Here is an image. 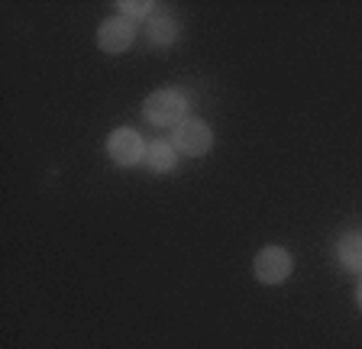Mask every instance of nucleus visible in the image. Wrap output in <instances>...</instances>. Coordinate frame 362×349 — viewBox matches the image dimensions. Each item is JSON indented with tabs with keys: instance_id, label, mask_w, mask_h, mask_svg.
I'll return each instance as SVG.
<instances>
[{
	"instance_id": "1",
	"label": "nucleus",
	"mask_w": 362,
	"mask_h": 349,
	"mask_svg": "<svg viewBox=\"0 0 362 349\" xmlns=\"http://www.w3.org/2000/svg\"><path fill=\"white\" fill-rule=\"evenodd\" d=\"M188 110H191V100L178 88H158V91H152L143 100V117L152 126H162V129H175L178 123H185Z\"/></svg>"
},
{
	"instance_id": "2",
	"label": "nucleus",
	"mask_w": 362,
	"mask_h": 349,
	"mask_svg": "<svg viewBox=\"0 0 362 349\" xmlns=\"http://www.w3.org/2000/svg\"><path fill=\"white\" fill-rule=\"evenodd\" d=\"M168 143H172L175 152L185 155V159H201V155H207V152L214 149V129L204 120H197V117H188V120L178 123V126L168 133Z\"/></svg>"
},
{
	"instance_id": "3",
	"label": "nucleus",
	"mask_w": 362,
	"mask_h": 349,
	"mask_svg": "<svg viewBox=\"0 0 362 349\" xmlns=\"http://www.w3.org/2000/svg\"><path fill=\"white\" fill-rule=\"evenodd\" d=\"M294 272V259L285 246H262L252 259V275L259 285H281Z\"/></svg>"
},
{
	"instance_id": "4",
	"label": "nucleus",
	"mask_w": 362,
	"mask_h": 349,
	"mask_svg": "<svg viewBox=\"0 0 362 349\" xmlns=\"http://www.w3.org/2000/svg\"><path fill=\"white\" fill-rule=\"evenodd\" d=\"M146 139L136 133L133 126H117L107 136V159L120 168H133L146 159Z\"/></svg>"
},
{
	"instance_id": "5",
	"label": "nucleus",
	"mask_w": 362,
	"mask_h": 349,
	"mask_svg": "<svg viewBox=\"0 0 362 349\" xmlns=\"http://www.w3.org/2000/svg\"><path fill=\"white\" fill-rule=\"evenodd\" d=\"M136 42V23L127 16H110L98 26V49L107 55H123Z\"/></svg>"
},
{
	"instance_id": "6",
	"label": "nucleus",
	"mask_w": 362,
	"mask_h": 349,
	"mask_svg": "<svg viewBox=\"0 0 362 349\" xmlns=\"http://www.w3.org/2000/svg\"><path fill=\"white\" fill-rule=\"evenodd\" d=\"M333 259L346 272H362V230H349L339 236L333 246Z\"/></svg>"
},
{
	"instance_id": "7",
	"label": "nucleus",
	"mask_w": 362,
	"mask_h": 349,
	"mask_svg": "<svg viewBox=\"0 0 362 349\" xmlns=\"http://www.w3.org/2000/svg\"><path fill=\"white\" fill-rule=\"evenodd\" d=\"M143 162L152 174H168V172H175V165H178V152H175V146L168 143V139H156V143L146 146Z\"/></svg>"
},
{
	"instance_id": "8",
	"label": "nucleus",
	"mask_w": 362,
	"mask_h": 349,
	"mask_svg": "<svg viewBox=\"0 0 362 349\" xmlns=\"http://www.w3.org/2000/svg\"><path fill=\"white\" fill-rule=\"evenodd\" d=\"M146 39L158 49H168L175 39H178V20L168 13H152L149 20H146Z\"/></svg>"
},
{
	"instance_id": "9",
	"label": "nucleus",
	"mask_w": 362,
	"mask_h": 349,
	"mask_svg": "<svg viewBox=\"0 0 362 349\" xmlns=\"http://www.w3.org/2000/svg\"><path fill=\"white\" fill-rule=\"evenodd\" d=\"M117 10H120V16L139 23V20H149V16L156 13V4H152V0H120Z\"/></svg>"
},
{
	"instance_id": "10",
	"label": "nucleus",
	"mask_w": 362,
	"mask_h": 349,
	"mask_svg": "<svg viewBox=\"0 0 362 349\" xmlns=\"http://www.w3.org/2000/svg\"><path fill=\"white\" fill-rule=\"evenodd\" d=\"M356 304H359V311H362V278H359V285H356Z\"/></svg>"
}]
</instances>
